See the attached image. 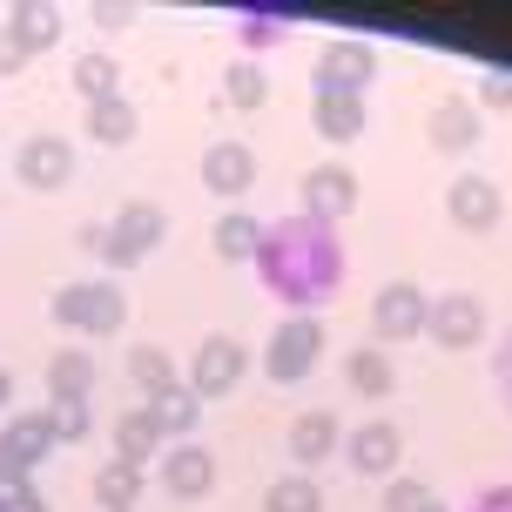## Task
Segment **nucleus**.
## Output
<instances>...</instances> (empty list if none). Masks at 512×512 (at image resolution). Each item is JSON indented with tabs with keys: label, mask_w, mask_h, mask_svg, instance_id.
I'll list each match as a JSON object with an SVG mask.
<instances>
[{
	"label": "nucleus",
	"mask_w": 512,
	"mask_h": 512,
	"mask_svg": "<svg viewBox=\"0 0 512 512\" xmlns=\"http://www.w3.org/2000/svg\"><path fill=\"white\" fill-rule=\"evenodd\" d=\"M263 512H324V486L310 472H283L263 486Z\"/></svg>",
	"instance_id": "29"
},
{
	"label": "nucleus",
	"mask_w": 512,
	"mask_h": 512,
	"mask_svg": "<svg viewBox=\"0 0 512 512\" xmlns=\"http://www.w3.org/2000/svg\"><path fill=\"white\" fill-rule=\"evenodd\" d=\"M162 236H169V209L162 203H122L115 216H108V230H102L108 270H135L142 256L162 250Z\"/></svg>",
	"instance_id": "4"
},
{
	"label": "nucleus",
	"mask_w": 512,
	"mask_h": 512,
	"mask_svg": "<svg viewBox=\"0 0 512 512\" xmlns=\"http://www.w3.org/2000/svg\"><path fill=\"white\" fill-rule=\"evenodd\" d=\"M364 122H371V115H364V95H337V88H317V95H310V128H317L331 149L358 142Z\"/></svg>",
	"instance_id": "18"
},
{
	"label": "nucleus",
	"mask_w": 512,
	"mask_h": 512,
	"mask_svg": "<svg viewBox=\"0 0 512 512\" xmlns=\"http://www.w3.org/2000/svg\"><path fill=\"white\" fill-rule=\"evenodd\" d=\"M344 384L358 391V398H391L398 391V364H391V351H378V344H358L351 358H344Z\"/></svg>",
	"instance_id": "23"
},
{
	"label": "nucleus",
	"mask_w": 512,
	"mask_h": 512,
	"mask_svg": "<svg viewBox=\"0 0 512 512\" xmlns=\"http://www.w3.org/2000/svg\"><path fill=\"white\" fill-rule=\"evenodd\" d=\"M142 405H149V418L162 425V438H169V445L196 438V425H203V398H196L189 384H169L162 398H142Z\"/></svg>",
	"instance_id": "24"
},
{
	"label": "nucleus",
	"mask_w": 512,
	"mask_h": 512,
	"mask_svg": "<svg viewBox=\"0 0 512 512\" xmlns=\"http://www.w3.org/2000/svg\"><path fill=\"white\" fill-rule=\"evenodd\" d=\"M223 102H230V108H263V102H270V75H263V61L236 54L230 68H223Z\"/></svg>",
	"instance_id": "31"
},
{
	"label": "nucleus",
	"mask_w": 512,
	"mask_h": 512,
	"mask_svg": "<svg viewBox=\"0 0 512 512\" xmlns=\"http://www.w3.org/2000/svg\"><path fill=\"white\" fill-rule=\"evenodd\" d=\"M425 337H432L438 351H472V344L486 337V304H479L472 290H445V297H432Z\"/></svg>",
	"instance_id": "9"
},
{
	"label": "nucleus",
	"mask_w": 512,
	"mask_h": 512,
	"mask_svg": "<svg viewBox=\"0 0 512 512\" xmlns=\"http://www.w3.org/2000/svg\"><path fill=\"white\" fill-rule=\"evenodd\" d=\"M465 512H512V486H479Z\"/></svg>",
	"instance_id": "36"
},
{
	"label": "nucleus",
	"mask_w": 512,
	"mask_h": 512,
	"mask_svg": "<svg viewBox=\"0 0 512 512\" xmlns=\"http://www.w3.org/2000/svg\"><path fill=\"white\" fill-rule=\"evenodd\" d=\"M486 108H512V81L506 75H486V81H479V115H486Z\"/></svg>",
	"instance_id": "35"
},
{
	"label": "nucleus",
	"mask_w": 512,
	"mask_h": 512,
	"mask_svg": "<svg viewBox=\"0 0 512 512\" xmlns=\"http://www.w3.org/2000/svg\"><path fill=\"white\" fill-rule=\"evenodd\" d=\"M256 243H263V216H250V209H223V216H216V230H209L216 263H250Z\"/></svg>",
	"instance_id": "25"
},
{
	"label": "nucleus",
	"mask_w": 512,
	"mask_h": 512,
	"mask_svg": "<svg viewBox=\"0 0 512 512\" xmlns=\"http://www.w3.org/2000/svg\"><path fill=\"white\" fill-rule=\"evenodd\" d=\"M0 34H7V41H14V48L34 61V54H48L54 41H61V14H54V7H34V0H21V7L0 21Z\"/></svg>",
	"instance_id": "22"
},
{
	"label": "nucleus",
	"mask_w": 512,
	"mask_h": 512,
	"mask_svg": "<svg viewBox=\"0 0 512 512\" xmlns=\"http://www.w3.org/2000/svg\"><path fill=\"white\" fill-rule=\"evenodd\" d=\"M14 176L27 182V189H61V182L75 176V142L68 135H27L21 149H14Z\"/></svg>",
	"instance_id": "14"
},
{
	"label": "nucleus",
	"mask_w": 512,
	"mask_h": 512,
	"mask_svg": "<svg viewBox=\"0 0 512 512\" xmlns=\"http://www.w3.org/2000/svg\"><path fill=\"white\" fill-rule=\"evenodd\" d=\"M142 135V115L128 95H108V102H88V142H102V149H128Z\"/></svg>",
	"instance_id": "26"
},
{
	"label": "nucleus",
	"mask_w": 512,
	"mask_h": 512,
	"mask_svg": "<svg viewBox=\"0 0 512 512\" xmlns=\"http://www.w3.org/2000/svg\"><path fill=\"white\" fill-rule=\"evenodd\" d=\"M243 371H250V344L230 331H209L196 351H189V371H182V384L196 391V398H230L236 384H243Z\"/></svg>",
	"instance_id": "5"
},
{
	"label": "nucleus",
	"mask_w": 512,
	"mask_h": 512,
	"mask_svg": "<svg viewBox=\"0 0 512 512\" xmlns=\"http://www.w3.org/2000/svg\"><path fill=\"white\" fill-rule=\"evenodd\" d=\"M445 216H452L465 236H486V230H499L506 196H499V182H492V176H459L452 189H445Z\"/></svg>",
	"instance_id": "15"
},
{
	"label": "nucleus",
	"mask_w": 512,
	"mask_h": 512,
	"mask_svg": "<svg viewBox=\"0 0 512 512\" xmlns=\"http://www.w3.org/2000/svg\"><path fill=\"white\" fill-rule=\"evenodd\" d=\"M425 317H432V297L418 290L411 277H391L371 297V344H411V337H425Z\"/></svg>",
	"instance_id": "6"
},
{
	"label": "nucleus",
	"mask_w": 512,
	"mask_h": 512,
	"mask_svg": "<svg viewBox=\"0 0 512 512\" xmlns=\"http://www.w3.org/2000/svg\"><path fill=\"white\" fill-rule=\"evenodd\" d=\"M142 465H122V459H108L102 472H95V506L102 512H135V499H142Z\"/></svg>",
	"instance_id": "28"
},
{
	"label": "nucleus",
	"mask_w": 512,
	"mask_h": 512,
	"mask_svg": "<svg viewBox=\"0 0 512 512\" xmlns=\"http://www.w3.org/2000/svg\"><path fill=\"white\" fill-rule=\"evenodd\" d=\"M479 128H486V115H479L472 95H445L432 108V122H425V142L438 155H465V149H479Z\"/></svg>",
	"instance_id": "17"
},
{
	"label": "nucleus",
	"mask_w": 512,
	"mask_h": 512,
	"mask_svg": "<svg viewBox=\"0 0 512 512\" xmlns=\"http://www.w3.org/2000/svg\"><path fill=\"white\" fill-rule=\"evenodd\" d=\"M371 81H378V48L364 34H331L310 68V88H337V95H364Z\"/></svg>",
	"instance_id": "7"
},
{
	"label": "nucleus",
	"mask_w": 512,
	"mask_h": 512,
	"mask_svg": "<svg viewBox=\"0 0 512 512\" xmlns=\"http://www.w3.org/2000/svg\"><path fill=\"white\" fill-rule=\"evenodd\" d=\"M378 499H384V512H425V506H432V486L411 479V472H398V479H384V486H378Z\"/></svg>",
	"instance_id": "32"
},
{
	"label": "nucleus",
	"mask_w": 512,
	"mask_h": 512,
	"mask_svg": "<svg viewBox=\"0 0 512 512\" xmlns=\"http://www.w3.org/2000/svg\"><path fill=\"white\" fill-rule=\"evenodd\" d=\"M425 512H445V506H438V499H432V506H425Z\"/></svg>",
	"instance_id": "40"
},
{
	"label": "nucleus",
	"mask_w": 512,
	"mask_h": 512,
	"mask_svg": "<svg viewBox=\"0 0 512 512\" xmlns=\"http://www.w3.org/2000/svg\"><path fill=\"white\" fill-rule=\"evenodd\" d=\"M344 459H351V472H364V479H398V459H405V432L391 425V418H364L358 432H344Z\"/></svg>",
	"instance_id": "10"
},
{
	"label": "nucleus",
	"mask_w": 512,
	"mask_h": 512,
	"mask_svg": "<svg viewBox=\"0 0 512 512\" xmlns=\"http://www.w3.org/2000/svg\"><path fill=\"white\" fill-rule=\"evenodd\" d=\"M162 492L169 499H182V506H196V499H209L216 492V452L209 445H196V438H182V445H162Z\"/></svg>",
	"instance_id": "11"
},
{
	"label": "nucleus",
	"mask_w": 512,
	"mask_h": 512,
	"mask_svg": "<svg viewBox=\"0 0 512 512\" xmlns=\"http://www.w3.org/2000/svg\"><path fill=\"white\" fill-rule=\"evenodd\" d=\"M297 203H304V216H317V223H344V216L358 209V176H351V162H317V169H304Z\"/></svg>",
	"instance_id": "8"
},
{
	"label": "nucleus",
	"mask_w": 512,
	"mask_h": 512,
	"mask_svg": "<svg viewBox=\"0 0 512 512\" xmlns=\"http://www.w3.org/2000/svg\"><path fill=\"white\" fill-rule=\"evenodd\" d=\"M0 411H14V371L0 364Z\"/></svg>",
	"instance_id": "38"
},
{
	"label": "nucleus",
	"mask_w": 512,
	"mask_h": 512,
	"mask_svg": "<svg viewBox=\"0 0 512 512\" xmlns=\"http://www.w3.org/2000/svg\"><path fill=\"white\" fill-rule=\"evenodd\" d=\"M128 378L142 384V398H162L169 384H182V371L162 344H135V351H128Z\"/></svg>",
	"instance_id": "30"
},
{
	"label": "nucleus",
	"mask_w": 512,
	"mask_h": 512,
	"mask_svg": "<svg viewBox=\"0 0 512 512\" xmlns=\"http://www.w3.org/2000/svg\"><path fill=\"white\" fill-rule=\"evenodd\" d=\"M196 176H203V189L216 203H236V196H250V182H256V149L250 142H209Z\"/></svg>",
	"instance_id": "13"
},
{
	"label": "nucleus",
	"mask_w": 512,
	"mask_h": 512,
	"mask_svg": "<svg viewBox=\"0 0 512 512\" xmlns=\"http://www.w3.org/2000/svg\"><path fill=\"white\" fill-rule=\"evenodd\" d=\"M0 512H48V499L34 492V479H21V486L0 492Z\"/></svg>",
	"instance_id": "34"
},
{
	"label": "nucleus",
	"mask_w": 512,
	"mask_h": 512,
	"mask_svg": "<svg viewBox=\"0 0 512 512\" xmlns=\"http://www.w3.org/2000/svg\"><path fill=\"white\" fill-rule=\"evenodd\" d=\"M344 452V418L324 405H310L290 418V459H297V472H317L324 459H337Z\"/></svg>",
	"instance_id": "16"
},
{
	"label": "nucleus",
	"mask_w": 512,
	"mask_h": 512,
	"mask_svg": "<svg viewBox=\"0 0 512 512\" xmlns=\"http://www.w3.org/2000/svg\"><path fill=\"white\" fill-rule=\"evenodd\" d=\"M108 438H115V459L122 465H149V459H162V425L149 418V405H135V411H122V418H108Z\"/></svg>",
	"instance_id": "20"
},
{
	"label": "nucleus",
	"mask_w": 512,
	"mask_h": 512,
	"mask_svg": "<svg viewBox=\"0 0 512 512\" xmlns=\"http://www.w3.org/2000/svg\"><path fill=\"white\" fill-rule=\"evenodd\" d=\"M48 411H54V445H81L95 432V411L88 405H48Z\"/></svg>",
	"instance_id": "33"
},
{
	"label": "nucleus",
	"mask_w": 512,
	"mask_h": 512,
	"mask_svg": "<svg viewBox=\"0 0 512 512\" xmlns=\"http://www.w3.org/2000/svg\"><path fill=\"white\" fill-rule=\"evenodd\" d=\"M324 364V317H277L270 324V344H263V371L270 384H304L310 371Z\"/></svg>",
	"instance_id": "3"
},
{
	"label": "nucleus",
	"mask_w": 512,
	"mask_h": 512,
	"mask_svg": "<svg viewBox=\"0 0 512 512\" xmlns=\"http://www.w3.org/2000/svg\"><path fill=\"white\" fill-rule=\"evenodd\" d=\"M54 452V411H7L0 418V465L7 472H34Z\"/></svg>",
	"instance_id": "12"
},
{
	"label": "nucleus",
	"mask_w": 512,
	"mask_h": 512,
	"mask_svg": "<svg viewBox=\"0 0 512 512\" xmlns=\"http://www.w3.org/2000/svg\"><path fill=\"white\" fill-rule=\"evenodd\" d=\"M230 41H243V54H270L290 41V14L283 7H230Z\"/></svg>",
	"instance_id": "21"
},
{
	"label": "nucleus",
	"mask_w": 512,
	"mask_h": 512,
	"mask_svg": "<svg viewBox=\"0 0 512 512\" xmlns=\"http://www.w3.org/2000/svg\"><path fill=\"white\" fill-rule=\"evenodd\" d=\"M48 317L75 337H115L128 324V297L115 277H75L48 297Z\"/></svg>",
	"instance_id": "2"
},
{
	"label": "nucleus",
	"mask_w": 512,
	"mask_h": 512,
	"mask_svg": "<svg viewBox=\"0 0 512 512\" xmlns=\"http://www.w3.org/2000/svg\"><path fill=\"white\" fill-rule=\"evenodd\" d=\"M499 391H506V405H512V344H506V358H499Z\"/></svg>",
	"instance_id": "39"
},
{
	"label": "nucleus",
	"mask_w": 512,
	"mask_h": 512,
	"mask_svg": "<svg viewBox=\"0 0 512 512\" xmlns=\"http://www.w3.org/2000/svg\"><path fill=\"white\" fill-rule=\"evenodd\" d=\"M250 270H256V283H263L283 310L317 317V304H331L337 290H344L351 256H344L337 223H317V216H304V209H297V216L263 223V243H256Z\"/></svg>",
	"instance_id": "1"
},
{
	"label": "nucleus",
	"mask_w": 512,
	"mask_h": 512,
	"mask_svg": "<svg viewBox=\"0 0 512 512\" xmlns=\"http://www.w3.org/2000/svg\"><path fill=\"white\" fill-rule=\"evenodd\" d=\"M75 95H81V102H108V95H122V61H115L108 48L75 54Z\"/></svg>",
	"instance_id": "27"
},
{
	"label": "nucleus",
	"mask_w": 512,
	"mask_h": 512,
	"mask_svg": "<svg viewBox=\"0 0 512 512\" xmlns=\"http://www.w3.org/2000/svg\"><path fill=\"white\" fill-rule=\"evenodd\" d=\"M95 358L81 351V344H68V351H54L48 358V405H88L95 398Z\"/></svg>",
	"instance_id": "19"
},
{
	"label": "nucleus",
	"mask_w": 512,
	"mask_h": 512,
	"mask_svg": "<svg viewBox=\"0 0 512 512\" xmlns=\"http://www.w3.org/2000/svg\"><path fill=\"white\" fill-rule=\"evenodd\" d=\"M21 68H27V54L14 48V41H7V34H0V75H21Z\"/></svg>",
	"instance_id": "37"
}]
</instances>
